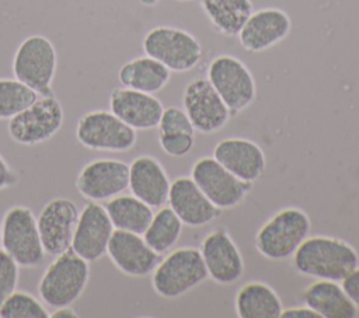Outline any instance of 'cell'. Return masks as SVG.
Here are the masks:
<instances>
[{"label": "cell", "mask_w": 359, "mask_h": 318, "mask_svg": "<svg viewBox=\"0 0 359 318\" xmlns=\"http://www.w3.org/2000/svg\"><path fill=\"white\" fill-rule=\"evenodd\" d=\"M292 265L303 276L341 282L359 265V255L345 240L313 235L299 245L292 255Z\"/></svg>", "instance_id": "1"}, {"label": "cell", "mask_w": 359, "mask_h": 318, "mask_svg": "<svg viewBox=\"0 0 359 318\" xmlns=\"http://www.w3.org/2000/svg\"><path fill=\"white\" fill-rule=\"evenodd\" d=\"M90 262L72 248L55 256L38 283L39 298L50 308L72 305L87 287Z\"/></svg>", "instance_id": "2"}, {"label": "cell", "mask_w": 359, "mask_h": 318, "mask_svg": "<svg viewBox=\"0 0 359 318\" xmlns=\"http://www.w3.org/2000/svg\"><path fill=\"white\" fill-rule=\"evenodd\" d=\"M311 228L309 214L300 207H283L269 217L255 234L257 251L268 259L292 258Z\"/></svg>", "instance_id": "3"}, {"label": "cell", "mask_w": 359, "mask_h": 318, "mask_svg": "<svg viewBox=\"0 0 359 318\" xmlns=\"http://www.w3.org/2000/svg\"><path fill=\"white\" fill-rule=\"evenodd\" d=\"M208 279L199 248L170 251L151 272L153 290L164 298H178Z\"/></svg>", "instance_id": "4"}, {"label": "cell", "mask_w": 359, "mask_h": 318, "mask_svg": "<svg viewBox=\"0 0 359 318\" xmlns=\"http://www.w3.org/2000/svg\"><path fill=\"white\" fill-rule=\"evenodd\" d=\"M57 67V53L53 43L43 35H29L13 56V74L32 88L38 95H52V83Z\"/></svg>", "instance_id": "5"}, {"label": "cell", "mask_w": 359, "mask_h": 318, "mask_svg": "<svg viewBox=\"0 0 359 318\" xmlns=\"http://www.w3.org/2000/svg\"><path fill=\"white\" fill-rule=\"evenodd\" d=\"M1 249H4L20 268H34L42 263L45 249L36 226L34 212L22 205L7 209L0 223Z\"/></svg>", "instance_id": "6"}, {"label": "cell", "mask_w": 359, "mask_h": 318, "mask_svg": "<svg viewBox=\"0 0 359 318\" xmlns=\"http://www.w3.org/2000/svg\"><path fill=\"white\" fill-rule=\"evenodd\" d=\"M142 46L147 56L175 73L192 70L202 59L201 42L191 32L177 27L151 28L144 35Z\"/></svg>", "instance_id": "7"}, {"label": "cell", "mask_w": 359, "mask_h": 318, "mask_svg": "<svg viewBox=\"0 0 359 318\" xmlns=\"http://www.w3.org/2000/svg\"><path fill=\"white\" fill-rule=\"evenodd\" d=\"M63 118V106L53 94L39 95L29 106L8 119V136L17 144H41L60 130Z\"/></svg>", "instance_id": "8"}, {"label": "cell", "mask_w": 359, "mask_h": 318, "mask_svg": "<svg viewBox=\"0 0 359 318\" xmlns=\"http://www.w3.org/2000/svg\"><path fill=\"white\" fill-rule=\"evenodd\" d=\"M206 78L233 115L247 109L255 99V80L250 69L233 55H219L208 66Z\"/></svg>", "instance_id": "9"}, {"label": "cell", "mask_w": 359, "mask_h": 318, "mask_svg": "<svg viewBox=\"0 0 359 318\" xmlns=\"http://www.w3.org/2000/svg\"><path fill=\"white\" fill-rule=\"evenodd\" d=\"M77 141L94 151L123 153L136 144V130L107 109L86 112L76 125Z\"/></svg>", "instance_id": "10"}, {"label": "cell", "mask_w": 359, "mask_h": 318, "mask_svg": "<svg viewBox=\"0 0 359 318\" xmlns=\"http://www.w3.org/2000/svg\"><path fill=\"white\" fill-rule=\"evenodd\" d=\"M191 178L220 210L238 206L252 189L251 182L233 175L213 155L198 158L191 168Z\"/></svg>", "instance_id": "11"}, {"label": "cell", "mask_w": 359, "mask_h": 318, "mask_svg": "<svg viewBox=\"0 0 359 318\" xmlns=\"http://www.w3.org/2000/svg\"><path fill=\"white\" fill-rule=\"evenodd\" d=\"M182 109L196 132L212 134L223 129L231 112L208 78H196L187 84L182 94Z\"/></svg>", "instance_id": "12"}, {"label": "cell", "mask_w": 359, "mask_h": 318, "mask_svg": "<svg viewBox=\"0 0 359 318\" xmlns=\"http://www.w3.org/2000/svg\"><path fill=\"white\" fill-rule=\"evenodd\" d=\"M129 164L118 158H97L83 165L76 178L77 192L91 202H107L128 189Z\"/></svg>", "instance_id": "13"}, {"label": "cell", "mask_w": 359, "mask_h": 318, "mask_svg": "<svg viewBox=\"0 0 359 318\" xmlns=\"http://www.w3.org/2000/svg\"><path fill=\"white\" fill-rule=\"evenodd\" d=\"M79 213L77 205L67 198H53L39 210L36 226L46 255L56 256L72 247Z\"/></svg>", "instance_id": "14"}, {"label": "cell", "mask_w": 359, "mask_h": 318, "mask_svg": "<svg viewBox=\"0 0 359 318\" xmlns=\"http://www.w3.org/2000/svg\"><path fill=\"white\" fill-rule=\"evenodd\" d=\"M208 277L219 284H233L244 273V259L226 228L209 231L199 247Z\"/></svg>", "instance_id": "15"}, {"label": "cell", "mask_w": 359, "mask_h": 318, "mask_svg": "<svg viewBox=\"0 0 359 318\" xmlns=\"http://www.w3.org/2000/svg\"><path fill=\"white\" fill-rule=\"evenodd\" d=\"M114 230L105 207L100 202L88 200L79 213L70 248L87 262H95L107 254Z\"/></svg>", "instance_id": "16"}, {"label": "cell", "mask_w": 359, "mask_h": 318, "mask_svg": "<svg viewBox=\"0 0 359 318\" xmlns=\"http://www.w3.org/2000/svg\"><path fill=\"white\" fill-rule=\"evenodd\" d=\"M107 255L118 270L130 277L151 275L160 261V254L149 247L142 234L123 230H114Z\"/></svg>", "instance_id": "17"}, {"label": "cell", "mask_w": 359, "mask_h": 318, "mask_svg": "<svg viewBox=\"0 0 359 318\" xmlns=\"http://www.w3.org/2000/svg\"><path fill=\"white\" fill-rule=\"evenodd\" d=\"M290 29L292 21L286 11L276 7H265L252 11L237 35L245 50L258 53L282 42Z\"/></svg>", "instance_id": "18"}, {"label": "cell", "mask_w": 359, "mask_h": 318, "mask_svg": "<svg viewBox=\"0 0 359 318\" xmlns=\"http://www.w3.org/2000/svg\"><path fill=\"white\" fill-rule=\"evenodd\" d=\"M167 203L188 227H202L222 213L191 177H178L171 182Z\"/></svg>", "instance_id": "19"}, {"label": "cell", "mask_w": 359, "mask_h": 318, "mask_svg": "<svg viewBox=\"0 0 359 318\" xmlns=\"http://www.w3.org/2000/svg\"><path fill=\"white\" fill-rule=\"evenodd\" d=\"M163 104L153 94L121 87L109 95V111L135 130H150L157 127Z\"/></svg>", "instance_id": "20"}, {"label": "cell", "mask_w": 359, "mask_h": 318, "mask_svg": "<svg viewBox=\"0 0 359 318\" xmlns=\"http://www.w3.org/2000/svg\"><path fill=\"white\" fill-rule=\"evenodd\" d=\"M213 157L237 178L254 184L265 171V153L252 140L227 137L213 148Z\"/></svg>", "instance_id": "21"}, {"label": "cell", "mask_w": 359, "mask_h": 318, "mask_svg": "<svg viewBox=\"0 0 359 318\" xmlns=\"http://www.w3.org/2000/svg\"><path fill=\"white\" fill-rule=\"evenodd\" d=\"M171 181L161 165L153 155H139L129 164L130 193L153 209H158L167 203Z\"/></svg>", "instance_id": "22"}, {"label": "cell", "mask_w": 359, "mask_h": 318, "mask_svg": "<svg viewBox=\"0 0 359 318\" xmlns=\"http://www.w3.org/2000/svg\"><path fill=\"white\" fill-rule=\"evenodd\" d=\"M303 303L320 318H353L358 307L335 280L316 279L303 291Z\"/></svg>", "instance_id": "23"}, {"label": "cell", "mask_w": 359, "mask_h": 318, "mask_svg": "<svg viewBox=\"0 0 359 318\" xmlns=\"http://www.w3.org/2000/svg\"><path fill=\"white\" fill-rule=\"evenodd\" d=\"M171 71L158 60L150 56H139L123 63L118 71L122 87L156 94L170 81Z\"/></svg>", "instance_id": "24"}, {"label": "cell", "mask_w": 359, "mask_h": 318, "mask_svg": "<svg viewBox=\"0 0 359 318\" xmlns=\"http://www.w3.org/2000/svg\"><path fill=\"white\" fill-rule=\"evenodd\" d=\"M234 308L240 318H279L283 305L280 297L269 284L248 282L236 293Z\"/></svg>", "instance_id": "25"}, {"label": "cell", "mask_w": 359, "mask_h": 318, "mask_svg": "<svg viewBox=\"0 0 359 318\" xmlns=\"http://www.w3.org/2000/svg\"><path fill=\"white\" fill-rule=\"evenodd\" d=\"M115 230L143 234L153 219V207L130 195H118L104 205Z\"/></svg>", "instance_id": "26"}, {"label": "cell", "mask_w": 359, "mask_h": 318, "mask_svg": "<svg viewBox=\"0 0 359 318\" xmlns=\"http://www.w3.org/2000/svg\"><path fill=\"white\" fill-rule=\"evenodd\" d=\"M201 7L213 28L234 36L252 13L251 0H201Z\"/></svg>", "instance_id": "27"}, {"label": "cell", "mask_w": 359, "mask_h": 318, "mask_svg": "<svg viewBox=\"0 0 359 318\" xmlns=\"http://www.w3.org/2000/svg\"><path fill=\"white\" fill-rule=\"evenodd\" d=\"M182 221L170 206H161L153 214L151 221L142 234L151 249L163 255L168 252L182 234Z\"/></svg>", "instance_id": "28"}, {"label": "cell", "mask_w": 359, "mask_h": 318, "mask_svg": "<svg viewBox=\"0 0 359 318\" xmlns=\"http://www.w3.org/2000/svg\"><path fill=\"white\" fill-rule=\"evenodd\" d=\"M39 95L22 81L0 77V119H11L29 106Z\"/></svg>", "instance_id": "29"}, {"label": "cell", "mask_w": 359, "mask_h": 318, "mask_svg": "<svg viewBox=\"0 0 359 318\" xmlns=\"http://www.w3.org/2000/svg\"><path fill=\"white\" fill-rule=\"evenodd\" d=\"M1 318H49V311L42 300L35 296L14 290L0 305Z\"/></svg>", "instance_id": "30"}, {"label": "cell", "mask_w": 359, "mask_h": 318, "mask_svg": "<svg viewBox=\"0 0 359 318\" xmlns=\"http://www.w3.org/2000/svg\"><path fill=\"white\" fill-rule=\"evenodd\" d=\"M157 130V133H196L185 111L178 106H168L163 109Z\"/></svg>", "instance_id": "31"}, {"label": "cell", "mask_w": 359, "mask_h": 318, "mask_svg": "<svg viewBox=\"0 0 359 318\" xmlns=\"http://www.w3.org/2000/svg\"><path fill=\"white\" fill-rule=\"evenodd\" d=\"M161 150L170 157H184L195 146V133H157Z\"/></svg>", "instance_id": "32"}, {"label": "cell", "mask_w": 359, "mask_h": 318, "mask_svg": "<svg viewBox=\"0 0 359 318\" xmlns=\"http://www.w3.org/2000/svg\"><path fill=\"white\" fill-rule=\"evenodd\" d=\"M18 277L20 265L0 248V305L14 290H17Z\"/></svg>", "instance_id": "33"}, {"label": "cell", "mask_w": 359, "mask_h": 318, "mask_svg": "<svg viewBox=\"0 0 359 318\" xmlns=\"http://www.w3.org/2000/svg\"><path fill=\"white\" fill-rule=\"evenodd\" d=\"M341 282V286L348 294V297L353 301L356 307H359V265L355 269H352Z\"/></svg>", "instance_id": "34"}, {"label": "cell", "mask_w": 359, "mask_h": 318, "mask_svg": "<svg viewBox=\"0 0 359 318\" xmlns=\"http://www.w3.org/2000/svg\"><path fill=\"white\" fill-rule=\"evenodd\" d=\"M17 181H18V177H17L15 171L0 155V191L14 186L17 184Z\"/></svg>", "instance_id": "35"}, {"label": "cell", "mask_w": 359, "mask_h": 318, "mask_svg": "<svg viewBox=\"0 0 359 318\" xmlns=\"http://www.w3.org/2000/svg\"><path fill=\"white\" fill-rule=\"evenodd\" d=\"M280 317L282 318H320V315L306 304L302 307L283 308Z\"/></svg>", "instance_id": "36"}, {"label": "cell", "mask_w": 359, "mask_h": 318, "mask_svg": "<svg viewBox=\"0 0 359 318\" xmlns=\"http://www.w3.org/2000/svg\"><path fill=\"white\" fill-rule=\"evenodd\" d=\"M52 318H77L79 314L72 308V305H63L53 308V311L49 314Z\"/></svg>", "instance_id": "37"}, {"label": "cell", "mask_w": 359, "mask_h": 318, "mask_svg": "<svg viewBox=\"0 0 359 318\" xmlns=\"http://www.w3.org/2000/svg\"><path fill=\"white\" fill-rule=\"evenodd\" d=\"M143 6H147V7H150V6H154L156 3H158L160 0H139Z\"/></svg>", "instance_id": "38"}, {"label": "cell", "mask_w": 359, "mask_h": 318, "mask_svg": "<svg viewBox=\"0 0 359 318\" xmlns=\"http://www.w3.org/2000/svg\"><path fill=\"white\" fill-rule=\"evenodd\" d=\"M0 248H1V226H0Z\"/></svg>", "instance_id": "39"}, {"label": "cell", "mask_w": 359, "mask_h": 318, "mask_svg": "<svg viewBox=\"0 0 359 318\" xmlns=\"http://www.w3.org/2000/svg\"><path fill=\"white\" fill-rule=\"evenodd\" d=\"M177 1H192V0H177Z\"/></svg>", "instance_id": "40"}]
</instances>
